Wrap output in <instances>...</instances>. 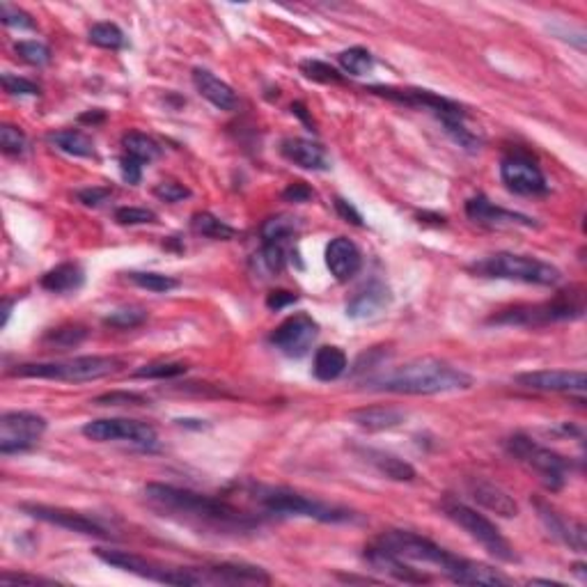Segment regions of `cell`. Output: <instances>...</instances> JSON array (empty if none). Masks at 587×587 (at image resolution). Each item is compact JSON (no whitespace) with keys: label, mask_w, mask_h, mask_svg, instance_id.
I'll return each mask as SVG.
<instances>
[{"label":"cell","mask_w":587,"mask_h":587,"mask_svg":"<svg viewBox=\"0 0 587 587\" xmlns=\"http://www.w3.org/2000/svg\"><path fill=\"white\" fill-rule=\"evenodd\" d=\"M145 496L161 512L197 525V528H212L218 532H250L257 528V519L222 498L205 496L191 489H180L172 484H161V482L147 484Z\"/></svg>","instance_id":"cell-1"},{"label":"cell","mask_w":587,"mask_h":587,"mask_svg":"<svg viewBox=\"0 0 587 587\" xmlns=\"http://www.w3.org/2000/svg\"><path fill=\"white\" fill-rule=\"evenodd\" d=\"M473 376L439 358H415L386 374L367 379V388L395 395H440V392L468 390Z\"/></svg>","instance_id":"cell-2"},{"label":"cell","mask_w":587,"mask_h":587,"mask_svg":"<svg viewBox=\"0 0 587 587\" xmlns=\"http://www.w3.org/2000/svg\"><path fill=\"white\" fill-rule=\"evenodd\" d=\"M124 367L117 356H80V358L60 360V363H23L12 367L7 374L16 379H48V382L85 383L111 376Z\"/></svg>","instance_id":"cell-3"},{"label":"cell","mask_w":587,"mask_h":587,"mask_svg":"<svg viewBox=\"0 0 587 587\" xmlns=\"http://www.w3.org/2000/svg\"><path fill=\"white\" fill-rule=\"evenodd\" d=\"M585 314V294L581 287H572L569 291H560L553 301L546 303H525V306H514L507 310H500L493 317H489V323L496 326H549L556 322H574Z\"/></svg>","instance_id":"cell-4"},{"label":"cell","mask_w":587,"mask_h":587,"mask_svg":"<svg viewBox=\"0 0 587 587\" xmlns=\"http://www.w3.org/2000/svg\"><path fill=\"white\" fill-rule=\"evenodd\" d=\"M253 498L264 512L275 514V516H303V519H314L322 524H344L354 516L349 509L322 503V500H314V498H307L285 487H260L257 484L253 489Z\"/></svg>","instance_id":"cell-5"},{"label":"cell","mask_w":587,"mask_h":587,"mask_svg":"<svg viewBox=\"0 0 587 587\" xmlns=\"http://www.w3.org/2000/svg\"><path fill=\"white\" fill-rule=\"evenodd\" d=\"M473 273L482 278H498V281H516L525 285L553 287L562 281V271L537 257L514 253H496L484 260L471 264Z\"/></svg>","instance_id":"cell-6"},{"label":"cell","mask_w":587,"mask_h":587,"mask_svg":"<svg viewBox=\"0 0 587 587\" xmlns=\"http://www.w3.org/2000/svg\"><path fill=\"white\" fill-rule=\"evenodd\" d=\"M374 544L390 550V553L399 556L402 560L436 566L450 581H455V576L459 574L461 565L465 560V558H459L450 553V550L440 549L439 544H434V541L423 537V534L411 532V530H386V532L376 537Z\"/></svg>","instance_id":"cell-7"},{"label":"cell","mask_w":587,"mask_h":587,"mask_svg":"<svg viewBox=\"0 0 587 587\" xmlns=\"http://www.w3.org/2000/svg\"><path fill=\"white\" fill-rule=\"evenodd\" d=\"M95 556L106 565L117 566L122 572L136 574L140 578H147V581L165 583V585H212L209 569H193V566L172 569V566L152 562L147 558L138 556V553H131V550L117 549H96Z\"/></svg>","instance_id":"cell-8"},{"label":"cell","mask_w":587,"mask_h":587,"mask_svg":"<svg viewBox=\"0 0 587 587\" xmlns=\"http://www.w3.org/2000/svg\"><path fill=\"white\" fill-rule=\"evenodd\" d=\"M443 512L452 524L459 525L464 532H468L471 540H475L482 549L487 550L489 556L503 562H516L514 546L509 544L507 537H505V534L498 530V525L491 524L484 514L468 507V505L459 503V500H452V498L443 500Z\"/></svg>","instance_id":"cell-9"},{"label":"cell","mask_w":587,"mask_h":587,"mask_svg":"<svg viewBox=\"0 0 587 587\" xmlns=\"http://www.w3.org/2000/svg\"><path fill=\"white\" fill-rule=\"evenodd\" d=\"M507 450L509 455L516 457L521 464H525L530 471L537 473L540 482L544 484L549 491H560L566 482V473L572 468L569 459H565L562 455L553 452L550 448L534 443L532 439L524 434H514L507 440Z\"/></svg>","instance_id":"cell-10"},{"label":"cell","mask_w":587,"mask_h":587,"mask_svg":"<svg viewBox=\"0 0 587 587\" xmlns=\"http://www.w3.org/2000/svg\"><path fill=\"white\" fill-rule=\"evenodd\" d=\"M365 92H372L376 96H383L388 101L402 104L408 108H418V111H429L436 120H440L443 127L450 124H465V108L461 104L445 96L434 95L432 90H420V88H392V85H370Z\"/></svg>","instance_id":"cell-11"},{"label":"cell","mask_w":587,"mask_h":587,"mask_svg":"<svg viewBox=\"0 0 587 587\" xmlns=\"http://www.w3.org/2000/svg\"><path fill=\"white\" fill-rule=\"evenodd\" d=\"M46 432V420L32 411H7L0 415V452L19 455L32 450Z\"/></svg>","instance_id":"cell-12"},{"label":"cell","mask_w":587,"mask_h":587,"mask_svg":"<svg viewBox=\"0 0 587 587\" xmlns=\"http://www.w3.org/2000/svg\"><path fill=\"white\" fill-rule=\"evenodd\" d=\"M83 436L96 443H111V440H129L140 448H154L159 436L156 429L140 420L129 418H101L92 420L83 427Z\"/></svg>","instance_id":"cell-13"},{"label":"cell","mask_w":587,"mask_h":587,"mask_svg":"<svg viewBox=\"0 0 587 587\" xmlns=\"http://www.w3.org/2000/svg\"><path fill=\"white\" fill-rule=\"evenodd\" d=\"M319 335V323L307 313H294L269 335V342L275 349L289 358H301L313 349Z\"/></svg>","instance_id":"cell-14"},{"label":"cell","mask_w":587,"mask_h":587,"mask_svg":"<svg viewBox=\"0 0 587 587\" xmlns=\"http://www.w3.org/2000/svg\"><path fill=\"white\" fill-rule=\"evenodd\" d=\"M500 180L516 196H546L549 181L540 165L525 154H509L500 161Z\"/></svg>","instance_id":"cell-15"},{"label":"cell","mask_w":587,"mask_h":587,"mask_svg":"<svg viewBox=\"0 0 587 587\" xmlns=\"http://www.w3.org/2000/svg\"><path fill=\"white\" fill-rule=\"evenodd\" d=\"M21 512L32 516V519L44 521V524L58 525V528L71 530V532L88 534V537H111L104 525L99 521H95L92 516H85V514L74 512V509H64V507H48V505H32L26 503L21 505Z\"/></svg>","instance_id":"cell-16"},{"label":"cell","mask_w":587,"mask_h":587,"mask_svg":"<svg viewBox=\"0 0 587 587\" xmlns=\"http://www.w3.org/2000/svg\"><path fill=\"white\" fill-rule=\"evenodd\" d=\"M516 386L540 392H585L587 376L583 370H537L514 376Z\"/></svg>","instance_id":"cell-17"},{"label":"cell","mask_w":587,"mask_h":587,"mask_svg":"<svg viewBox=\"0 0 587 587\" xmlns=\"http://www.w3.org/2000/svg\"><path fill=\"white\" fill-rule=\"evenodd\" d=\"M465 216L477 225H487V228H514V225L537 228L534 218L493 205L487 196H473L471 200H465Z\"/></svg>","instance_id":"cell-18"},{"label":"cell","mask_w":587,"mask_h":587,"mask_svg":"<svg viewBox=\"0 0 587 587\" xmlns=\"http://www.w3.org/2000/svg\"><path fill=\"white\" fill-rule=\"evenodd\" d=\"M534 507L540 514V521L544 524V528L549 530V534L553 540H558L560 544L569 546L576 553H585L587 540H585V525L576 519H566L565 514L558 512L556 507H550L544 500H534Z\"/></svg>","instance_id":"cell-19"},{"label":"cell","mask_w":587,"mask_h":587,"mask_svg":"<svg viewBox=\"0 0 587 587\" xmlns=\"http://www.w3.org/2000/svg\"><path fill=\"white\" fill-rule=\"evenodd\" d=\"M326 266L338 282L351 281L363 266V253L347 237H335L326 246Z\"/></svg>","instance_id":"cell-20"},{"label":"cell","mask_w":587,"mask_h":587,"mask_svg":"<svg viewBox=\"0 0 587 587\" xmlns=\"http://www.w3.org/2000/svg\"><path fill=\"white\" fill-rule=\"evenodd\" d=\"M365 558L372 566H374L376 572L386 574V576L395 578L399 583H413V585H420V583H429L432 576H427L424 572H418V569H413L411 565H407V560H402L399 556L390 553V550L382 549V546H367L365 549Z\"/></svg>","instance_id":"cell-21"},{"label":"cell","mask_w":587,"mask_h":587,"mask_svg":"<svg viewBox=\"0 0 587 587\" xmlns=\"http://www.w3.org/2000/svg\"><path fill=\"white\" fill-rule=\"evenodd\" d=\"M468 491H471L473 500H477L482 507H487L489 512L498 514V516L512 519L519 514L516 500L496 482H489L484 477H473V480H468Z\"/></svg>","instance_id":"cell-22"},{"label":"cell","mask_w":587,"mask_h":587,"mask_svg":"<svg viewBox=\"0 0 587 587\" xmlns=\"http://www.w3.org/2000/svg\"><path fill=\"white\" fill-rule=\"evenodd\" d=\"M281 152L287 161L303 170H314V172H323L331 168L326 149L314 140L307 138H285L281 143Z\"/></svg>","instance_id":"cell-23"},{"label":"cell","mask_w":587,"mask_h":587,"mask_svg":"<svg viewBox=\"0 0 587 587\" xmlns=\"http://www.w3.org/2000/svg\"><path fill=\"white\" fill-rule=\"evenodd\" d=\"M193 85H196V90L200 92V96H205L212 106H216L218 111H237L239 108V96L237 92L230 88L225 80L218 79L216 74H212L209 69L196 67L193 69Z\"/></svg>","instance_id":"cell-24"},{"label":"cell","mask_w":587,"mask_h":587,"mask_svg":"<svg viewBox=\"0 0 587 587\" xmlns=\"http://www.w3.org/2000/svg\"><path fill=\"white\" fill-rule=\"evenodd\" d=\"M392 303V291L386 282L374 281L360 289L349 303H347V314L351 319H372L376 314H382Z\"/></svg>","instance_id":"cell-25"},{"label":"cell","mask_w":587,"mask_h":587,"mask_svg":"<svg viewBox=\"0 0 587 587\" xmlns=\"http://www.w3.org/2000/svg\"><path fill=\"white\" fill-rule=\"evenodd\" d=\"M209 576L214 585H269L271 576L260 566L239 565V562H222L209 566Z\"/></svg>","instance_id":"cell-26"},{"label":"cell","mask_w":587,"mask_h":587,"mask_svg":"<svg viewBox=\"0 0 587 587\" xmlns=\"http://www.w3.org/2000/svg\"><path fill=\"white\" fill-rule=\"evenodd\" d=\"M349 420L367 432H383V429L399 427L407 420V413L395 407H363L349 411Z\"/></svg>","instance_id":"cell-27"},{"label":"cell","mask_w":587,"mask_h":587,"mask_svg":"<svg viewBox=\"0 0 587 587\" xmlns=\"http://www.w3.org/2000/svg\"><path fill=\"white\" fill-rule=\"evenodd\" d=\"M83 282V269H80L79 264H74V262H64V264H58L55 269L46 271V273L42 275L39 285L46 291H54V294H67V291L80 289Z\"/></svg>","instance_id":"cell-28"},{"label":"cell","mask_w":587,"mask_h":587,"mask_svg":"<svg viewBox=\"0 0 587 587\" xmlns=\"http://www.w3.org/2000/svg\"><path fill=\"white\" fill-rule=\"evenodd\" d=\"M347 365H349V360L340 347H322L314 354L313 372L319 382H335L347 372Z\"/></svg>","instance_id":"cell-29"},{"label":"cell","mask_w":587,"mask_h":587,"mask_svg":"<svg viewBox=\"0 0 587 587\" xmlns=\"http://www.w3.org/2000/svg\"><path fill=\"white\" fill-rule=\"evenodd\" d=\"M365 457L367 461L374 465L376 471L382 473V475H386L388 480H395V482L415 480V468H413L411 464H407L404 459H399V457L388 455V452L383 450H365Z\"/></svg>","instance_id":"cell-30"},{"label":"cell","mask_w":587,"mask_h":587,"mask_svg":"<svg viewBox=\"0 0 587 587\" xmlns=\"http://www.w3.org/2000/svg\"><path fill=\"white\" fill-rule=\"evenodd\" d=\"M48 143L55 145L60 152L71 154V156H80V159L95 156V143H92V138L85 136L83 131H76V129H63V131L48 133Z\"/></svg>","instance_id":"cell-31"},{"label":"cell","mask_w":587,"mask_h":587,"mask_svg":"<svg viewBox=\"0 0 587 587\" xmlns=\"http://www.w3.org/2000/svg\"><path fill=\"white\" fill-rule=\"evenodd\" d=\"M122 147L127 156L140 161V164H149V161L159 159L161 156V145L154 138L145 136V133L129 131L122 136Z\"/></svg>","instance_id":"cell-32"},{"label":"cell","mask_w":587,"mask_h":587,"mask_svg":"<svg viewBox=\"0 0 587 587\" xmlns=\"http://www.w3.org/2000/svg\"><path fill=\"white\" fill-rule=\"evenodd\" d=\"M191 228L193 232L200 234V237L216 239V241H230V239L237 237V230L230 228L228 222L206 212L196 214V216L191 218Z\"/></svg>","instance_id":"cell-33"},{"label":"cell","mask_w":587,"mask_h":587,"mask_svg":"<svg viewBox=\"0 0 587 587\" xmlns=\"http://www.w3.org/2000/svg\"><path fill=\"white\" fill-rule=\"evenodd\" d=\"M88 39H90V44H95V46L108 48V51H120V48L127 46V38H124L122 28L111 21L95 23V26L90 28Z\"/></svg>","instance_id":"cell-34"},{"label":"cell","mask_w":587,"mask_h":587,"mask_svg":"<svg viewBox=\"0 0 587 587\" xmlns=\"http://www.w3.org/2000/svg\"><path fill=\"white\" fill-rule=\"evenodd\" d=\"M338 63L344 74L351 76H367L372 71V67H374V58H372L370 51L363 46H354L342 51V54L338 55Z\"/></svg>","instance_id":"cell-35"},{"label":"cell","mask_w":587,"mask_h":587,"mask_svg":"<svg viewBox=\"0 0 587 587\" xmlns=\"http://www.w3.org/2000/svg\"><path fill=\"white\" fill-rule=\"evenodd\" d=\"M264 244H285L287 239L297 234V218L289 216H273L264 221L260 230Z\"/></svg>","instance_id":"cell-36"},{"label":"cell","mask_w":587,"mask_h":587,"mask_svg":"<svg viewBox=\"0 0 587 587\" xmlns=\"http://www.w3.org/2000/svg\"><path fill=\"white\" fill-rule=\"evenodd\" d=\"M127 278L133 282V285L143 287V289H147V291H154V294H165V291H172L180 287V282H177L175 278H170V275H164V273L131 271V273H127Z\"/></svg>","instance_id":"cell-37"},{"label":"cell","mask_w":587,"mask_h":587,"mask_svg":"<svg viewBox=\"0 0 587 587\" xmlns=\"http://www.w3.org/2000/svg\"><path fill=\"white\" fill-rule=\"evenodd\" d=\"M145 322H147V310L140 306L117 307L104 317V323L111 328H136Z\"/></svg>","instance_id":"cell-38"},{"label":"cell","mask_w":587,"mask_h":587,"mask_svg":"<svg viewBox=\"0 0 587 587\" xmlns=\"http://www.w3.org/2000/svg\"><path fill=\"white\" fill-rule=\"evenodd\" d=\"M255 262H257V266H260L266 275L282 273L287 262L285 248H282V244H264L260 255H255Z\"/></svg>","instance_id":"cell-39"},{"label":"cell","mask_w":587,"mask_h":587,"mask_svg":"<svg viewBox=\"0 0 587 587\" xmlns=\"http://www.w3.org/2000/svg\"><path fill=\"white\" fill-rule=\"evenodd\" d=\"M85 338H88V328L79 326V323H69V326L54 328L44 340L48 344H54V347H60V349H69V347L83 342Z\"/></svg>","instance_id":"cell-40"},{"label":"cell","mask_w":587,"mask_h":587,"mask_svg":"<svg viewBox=\"0 0 587 587\" xmlns=\"http://www.w3.org/2000/svg\"><path fill=\"white\" fill-rule=\"evenodd\" d=\"M16 55L21 60H26L28 64H35V67H42V64L51 63V48L46 44L38 42V39H23V42L14 44Z\"/></svg>","instance_id":"cell-41"},{"label":"cell","mask_w":587,"mask_h":587,"mask_svg":"<svg viewBox=\"0 0 587 587\" xmlns=\"http://www.w3.org/2000/svg\"><path fill=\"white\" fill-rule=\"evenodd\" d=\"M189 367L184 363H168V360H159V363H149L140 370L133 372L136 379H175V376L186 374Z\"/></svg>","instance_id":"cell-42"},{"label":"cell","mask_w":587,"mask_h":587,"mask_svg":"<svg viewBox=\"0 0 587 587\" xmlns=\"http://www.w3.org/2000/svg\"><path fill=\"white\" fill-rule=\"evenodd\" d=\"M301 71L306 79L317 80V83H344V76L340 74L338 69L331 67L328 63H322V60H303Z\"/></svg>","instance_id":"cell-43"},{"label":"cell","mask_w":587,"mask_h":587,"mask_svg":"<svg viewBox=\"0 0 587 587\" xmlns=\"http://www.w3.org/2000/svg\"><path fill=\"white\" fill-rule=\"evenodd\" d=\"M26 133L19 127H12V124H3L0 127V147L3 152L12 154V156H19V154L26 152Z\"/></svg>","instance_id":"cell-44"},{"label":"cell","mask_w":587,"mask_h":587,"mask_svg":"<svg viewBox=\"0 0 587 587\" xmlns=\"http://www.w3.org/2000/svg\"><path fill=\"white\" fill-rule=\"evenodd\" d=\"M96 407H145L149 399L140 392H106L95 397Z\"/></svg>","instance_id":"cell-45"},{"label":"cell","mask_w":587,"mask_h":587,"mask_svg":"<svg viewBox=\"0 0 587 587\" xmlns=\"http://www.w3.org/2000/svg\"><path fill=\"white\" fill-rule=\"evenodd\" d=\"M115 221L120 225H149L156 222V214L145 206H120L115 212Z\"/></svg>","instance_id":"cell-46"},{"label":"cell","mask_w":587,"mask_h":587,"mask_svg":"<svg viewBox=\"0 0 587 587\" xmlns=\"http://www.w3.org/2000/svg\"><path fill=\"white\" fill-rule=\"evenodd\" d=\"M0 21L10 28H21V30H35V21L21 7H14L10 3H0Z\"/></svg>","instance_id":"cell-47"},{"label":"cell","mask_w":587,"mask_h":587,"mask_svg":"<svg viewBox=\"0 0 587 587\" xmlns=\"http://www.w3.org/2000/svg\"><path fill=\"white\" fill-rule=\"evenodd\" d=\"M154 196L159 197V200L170 202V205H175V202L186 200V197H191V191L186 189L184 184L180 181H161V184L154 186Z\"/></svg>","instance_id":"cell-48"},{"label":"cell","mask_w":587,"mask_h":587,"mask_svg":"<svg viewBox=\"0 0 587 587\" xmlns=\"http://www.w3.org/2000/svg\"><path fill=\"white\" fill-rule=\"evenodd\" d=\"M3 88L5 92L14 96H35L39 95V85L32 83V80L23 79V76L14 74H3Z\"/></svg>","instance_id":"cell-49"},{"label":"cell","mask_w":587,"mask_h":587,"mask_svg":"<svg viewBox=\"0 0 587 587\" xmlns=\"http://www.w3.org/2000/svg\"><path fill=\"white\" fill-rule=\"evenodd\" d=\"M111 196L113 189H108V186H92V189H80V191L76 193V200L85 206H99Z\"/></svg>","instance_id":"cell-50"},{"label":"cell","mask_w":587,"mask_h":587,"mask_svg":"<svg viewBox=\"0 0 587 587\" xmlns=\"http://www.w3.org/2000/svg\"><path fill=\"white\" fill-rule=\"evenodd\" d=\"M314 197V191L303 181H294L282 191V200L291 202V205H303V202H310Z\"/></svg>","instance_id":"cell-51"},{"label":"cell","mask_w":587,"mask_h":587,"mask_svg":"<svg viewBox=\"0 0 587 587\" xmlns=\"http://www.w3.org/2000/svg\"><path fill=\"white\" fill-rule=\"evenodd\" d=\"M120 172H122V180L127 181V184L136 186L143 180V164L124 154L122 159H120Z\"/></svg>","instance_id":"cell-52"},{"label":"cell","mask_w":587,"mask_h":587,"mask_svg":"<svg viewBox=\"0 0 587 587\" xmlns=\"http://www.w3.org/2000/svg\"><path fill=\"white\" fill-rule=\"evenodd\" d=\"M297 301H298V297L294 294V291L275 289V291H271L269 297H266V307L278 313V310H285V307H289L291 303H297Z\"/></svg>","instance_id":"cell-53"},{"label":"cell","mask_w":587,"mask_h":587,"mask_svg":"<svg viewBox=\"0 0 587 587\" xmlns=\"http://www.w3.org/2000/svg\"><path fill=\"white\" fill-rule=\"evenodd\" d=\"M335 212L340 214L342 221L351 222V225H356V228H363V216H360L358 209H356L351 202L342 200V197H335Z\"/></svg>","instance_id":"cell-54"},{"label":"cell","mask_w":587,"mask_h":587,"mask_svg":"<svg viewBox=\"0 0 587 587\" xmlns=\"http://www.w3.org/2000/svg\"><path fill=\"white\" fill-rule=\"evenodd\" d=\"M0 583H3V585H23V583H28V585H54V581H48V578L28 576V574H12V572L3 574V576H0Z\"/></svg>","instance_id":"cell-55"},{"label":"cell","mask_w":587,"mask_h":587,"mask_svg":"<svg viewBox=\"0 0 587 587\" xmlns=\"http://www.w3.org/2000/svg\"><path fill=\"white\" fill-rule=\"evenodd\" d=\"M291 113H294V115H297L298 120H301V122L310 129V131H314V122H313V117H310V113H307L306 104H301V101H294V104H291Z\"/></svg>","instance_id":"cell-56"},{"label":"cell","mask_w":587,"mask_h":587,"mask_svg":"<svg viewBox=\"0 0 587 587\" xmlns=\"http://www.w3.org/2000/svg\"><path fill=\"white\" fill-rule=\"evenodd\" d=\"M79 120L83 124H99V122H104V120H106V115H104L101 111H92V113H83Z\"/></svg>","instance_id":"cell-57"}]
</instances>
